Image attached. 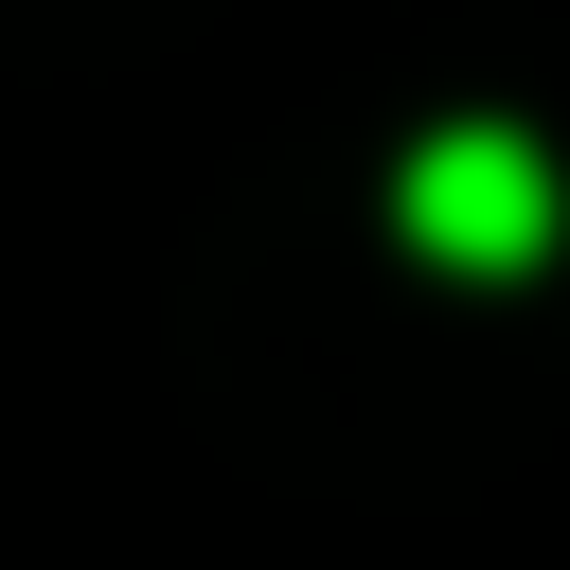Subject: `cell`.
I'll list each match as a JSON object with an SVG mask.
<instances>
[{
    "mask_svg": "<svg viewBox=\"0 0 570 570\" xmlns=\"http://www.w3.org/2000/svg\"><path fill=\"white\" fill-rule=\"evenodd\" d=\"M392 232L428 249V267H534L552 249V160L517 142V125H428L410 142V178H392Z\"/></svg>",
    "mask_w": 570,
    "mask_h": 570,
    "instance_id": "cell-1",
    "label": "cell"
}]
</instances>
